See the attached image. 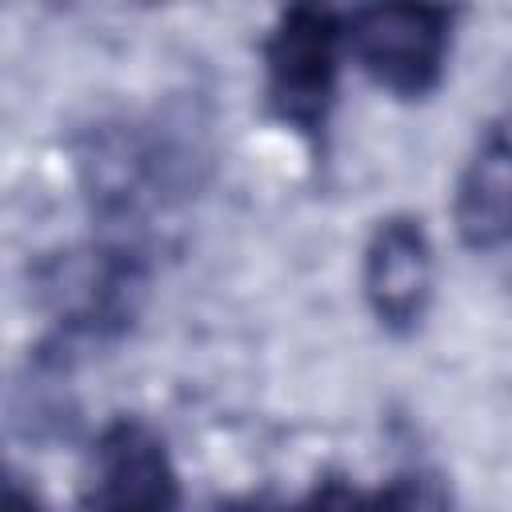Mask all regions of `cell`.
<instances>
[{
    "label": "cell",
    "mask_w": 512,
    "mask_h": 512,
    "mask_svg": "<svg viewBox=\"0 0 512 512\" xmlns=\"http://www.w3.org/2000/svg\"><path fill=\"white\" fill-rule=\"evenodd\" d=\"M452 12L428 4H376L344 20V44L360 68L400 100H424L444 80Z\"/></svg>",
    "instance_id": "cell-2"
},
{
    "label": "cell",
    "mask_w": 512,
    "mask_h": 512,
    "mask_svg": "<svg viewBox=\"0 0 512 512\" xmlns=\"http://www.w3.org/2000/svg\"><path fill=\"white\" fill-rule=\"evenodd\" d=\"M52 300L68 328L88 336H108L132 324L144 296V268L124 248H92L64 256L48 280Z\"/></svg>",
    "instance_id": "cell-5"
},
{
    "label": "cell",
    "mask_w": 512,
    "mask_h": 512,
    "mask_svg": "<svg viewBox=\"0 0 512 512\" xmlns=\"http://www.w3.org/2000/svg\"><path fill=\"white\" fill-rule=\"evenodd\" d=\"M344 20L328 8H288L264 40L268 108L304 136H320L336 104Z\"/></svg>",
    "instance_id": "cell-1"
},
{
    "label": "cell",
    "mask_w": 512,
    "mask_h": 512,
    "mask_svg": "<svg viewBox=\"0 0 512 512\" xmlns=\"http://www.w3.org/2000/svg\"><path fill=\"white\" fill-rule=\"evenodd\" d=\"M456 232L472 252H500L512 232V176H508V132L492 120L456 188Z\"/></svg>",
    "instance_id": "cell-6"
},
{
    "label": "cell",
    "mask_w": 512,
    "mask_h": 512,
    "mask_svg": "<svg viewBox=\"0 0 512 512\" xmlns=\"http://www.w3.org/2000/svg\"><path fill=\"white\" fill-rule=\"evenodd\" d=\"M0 512H40V504L16 484H0Z\"/></svg>",
    "instance_id": "cell-9"
},
{
    "label": "cell",
    "mask_w": 512,
    "mask_h": 512,
    "mask_svg": "<svg viewBox=\"0 0 512 512\" xmlns=\"http://www.w3.org/2000/svg\"><path fill=\"white\" fill-rule=\"evenodd\" d=\"M292 512H372V508H368V492H360L344 476H324Z\"/></svg>",
    "instance_id": "cell-8"
},
{
    "label": "cell",
    "mask_w": 512,
    "mask_h": 512,
    "mask_svg": "<svg viewBox=\"0 0 512 512\" xmlns=\"http://www.w3.org/2000/svg\"><path fill=\"white\" fill-rule=\"evenodd\" d=\"M368 508L372 512H452V496L440 472L408 468V472H396L380 492H372Z\"/></svg>",
    "instance_id": "cell-7"
},
{
    "label": "cell",
    "mask_w": 512,
    "mask_h": 512,
    "mask_svg": "<svg viewBox=\"0 0 512 512\" xmlns=\"http://www.w3.org/2000/svg\"><path fill=\"white\" fill-rule=\"evenodd\" d=\"M364 296L388 332H412L432 300V244L416 216L376 224L364 252Z\"/></svg>",
    "instance_id": "cell-4"
},
{
    "label": "cell",
    "mask_w": 512,
    "mask_h": 512,
    "mask_svg": "<svg viewBox=\"0 0 512 512\" xmlns=\"http://www.w3.org/2000/svg\"><path fill=\"white\" fill-rule=\"evenodd\" d=\"M84 512H176L180 476L164 440L140 420H112L80 468Z\"/></svg>",
    "instance_id": "cell-3"
}]
</instances>
